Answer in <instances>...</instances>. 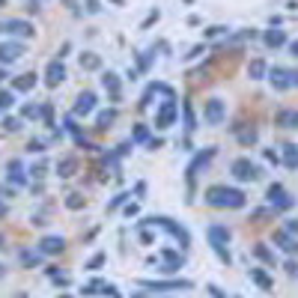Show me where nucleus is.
Instances as JSON below:
<instances>
[{
	"label": "nucleus",
	"mask_w": 298,
	"mask_h": 298,
	"mask_svg": "<svg viewBox=\"0 0 298 298\" xmlns=\"http://www.w3.org/2000/svg\"><path fill=\"white\" fill-rule=\"evenodd\" d=\"M254 254H257V257H260V260H263V263L274 265V254H271V251H268V248H265V245H254Z\"/></svg>",
	"instance_id": "7c9ffc66"
},
{
	"label": "nucleus",
	"mask_w": 298,
	"mask_h": 298,
	"mask_svg": "<svg viewBox=\"0 0 298 298\" xmlns=\"http://www.w3.org/2000/svg\"><path fill=\"white\" fill-rule=\"evenodd\" d=\"M209 292H212V298H227L221 289H218V286H209Z\"/></svg>",
	"instance_id": "603ef678"
},
{
	"label": "nucleus",
	"mask_w": 298,
	"mask_h": 298,
	"mask_svg": "<svg viewBox=\"0 0 298 298\" xmlns=\"http://www.w3.org/2000/svg\"><path fill=\"white\" fill-rule=\"evenodd\" d=\"M289 51H292V57H298V39L292 42V45H289Z\"/></svg>",
	"instance_id": "864d4df0"
},
{
	"label": "nucleus",
	"mask_w": 298,
	"mask_h": 298,
	"mask_svg": "<svg viewBox=\"0 0 298 298\" xmlns=\"http://www.w3.org/2000/svg\"><path fill=\"white\" fill-rule=\"evenodd\" d=\"M63 81H66V66H63V63H60V57H57V60H51L48 69H45V87H51V90H54V87H60Z\"/></svg>",
	"instance_id": "6e6552de"
},
{
	"label": "nucleus",
	"mask_w": 298,
	"mask_h": 298,
	"mask_svg": "<svg viewBox=\"0 0 298 298\" xmlns=\"http://www.w3.org/2000/svg\"><path fill=\"white\" fill-rule=\"evenodd\" d=\"M176 116H179V104L173 99H167L161 107H158V116H155V129H170L173 123H176Z\"/></svg>",
	"instance_id": "423d86ee"
},
{
	"label": "nucleus",
	"mask_w": 298,
	"mask_h": 298,
	"mask_svg": "<svg viewBox=\"0 0 298 298\" xmlns=\"http://www.w3.org/2000/svg\"><path fill=\"white\" fill-rule=\"evenodd\" d=\"M212 158H215V146H209L206 152H197V155H194V161H191V164H188V170H185V176H188V185H194L197 173H200L206 164H209Z\"/></svg>",
	"instance_id": "0eeeda50"
},
{
	"label": "nucleus",
	"mask_w": 298,
	"mask_h": 298,
	"mask_svg": "<svg viewBox=\"0 0 298 298\" xmlns=\"http://www.w3.org/2000/svg\"><path fill=\"white\" fill-rule=\"evenodd\" d=\"M143 289H155V292H179V289H194L191 280H140Z\"/></svg>",
	"instance_id": "7ed1b4c3"
},
{
	"label": "nucleus",
	"mask_w": 298,
	"mask_h": 298,
	"mask_svg": "<svg viewBox=\"0 0 298 298\" xmlns=\"http://www.w3.org/2000/svg\"><path fill=\"white\" fill-rule=\"evenodd\" d=\"M283 164L289 170H298V146L295 143H286L283 146Z\"/></svg>",
	"instance_id": "aec40b11"
},
{
	"label": "nucleus",
	"mask_w": 298,
	"mask_h": 298,
	"mask_svg": "<svg viewBox=\"0 0 298 298\" xmlns=\"http://www.w3.org/2000/svg\"><path fill=\"white\" fill-rule=\"evenodd\" d=\"M99 66H101V57H99V54H93V51H84V54H81V69L96 72Z\"/></svg>",
	"instance_id": "4be33fe9"
},
{
	"label": "nucleus",
	"mask_w": 298,
	"mask_h": 298,
	"mask_svg": "<svg viewBox=\"0 0 298 298\" xmlns=\"http://www.w3.org/2000/svg\"><path fill=\"white\" fill-rule=\"evenodd\" d=\"M6 30H9L12 36H18V39H30V36H36V27L30 24V21H21V18L9 21V24H6Z\"/></svg>",
	"instance_id": "ddd939ff"
},
{
	"label": "nucleus",
	"mask_w": 298,
	"mask_h": 298,
	"mask_svg": "<svg viewBox=\"0 0 298 298\" xmlns=\"http://www.w3.org/2000/svg\"><path fill=\"white\" fill-rule=\"evenodd\" d=\"M286 232H289V235H298V218L295 221H286Z\"/></svg>",
	"instance_id": "37998d69"
},
{
	"label": "nucleus",
	"mask_w": 298,
	"mask_h": 298,
	"mask_svg": "<svg viewBox=\"0 0 298 298\" xmlns=\"http://www.w3.org/2000/svg\"><path fill=\"white\" fill-rule=\"evenodd\" d=\"M15 298H27V295H24V292H18V295H15Z\"/></svg>",
	"instance_id": "4d7b16f0"
},
{
	"label": "nucleus",
	"mask_w": 298,
	"mask_h": 298,
	"mask_svg": "<svg viewBox=\"0 0 298 298\" xmlns=\"http://www.w3.org/2000/svg\"><path fill=\"white\" fill-rule=\"evenodd\" d=\"M268 66H265V60H251V66H248V75L254 78V81H263Z\"/></svg>",
	"instance_id": "393cba45"
},
{
	"label": "nucleus",
	"mask_w": 298,
	"mask_h": 298,
	"mask_svg": "<svg viewBox=\"0 0 298 298\" xmlns=\"http://www.w3.org/2000/svg\"><path fill=\"white\" fill-rule=\"evenodd\" d=\"M66 206L72 209V212H78V209H84V206H87V200H84V194H69Z\"/></svg>",
	"instance_id": "2f4dec72"
},
{
	"label": "nucleus",
	"mask_w": 298,
	"mask_h": 298,
	"mask_svg": "<svg viewBox=\"0 0 298 298\" xmlns=\"http://www.w3.org/2000/svg\"><path fill=\"white\" fill-rule=\"evenodd\" d=\"M3 6H6V0H0V9H3Z\"/></svg>",
	"instance_id": "bf43d9fd"
},
{
	"label": "nucleus",
	"mask_w": 298,
	"mask_h": 298,
	"mask_svg": "<svg viewBox=\"0 0 298 298\" xmlns=\"http://www.w3.org/2000/svg\"><path fill=\"white\" fill-rule=\"evenodd\" d=\"M96 110V93H90V90H84V93H78V99H75V116H87V113H93Z\"/></svg>",
	"instance_id": "1a4fd4ad"
},
{
	"label": "nucleus",
	"mask_w": 298,
	"mask_h": 298,
	"mask_svg": "<svg viewBox=\"0 0 298 298\" xmlns=\"http://www.w3.org/2000/svg\"><path fill=\"white\" fill-rule=\"evenodd\" d=\"M221 33H224V27H209V30H206L209 39H212V36H221Z\"/></svg>",
	"instance_id": "09e8293b"
},
{
	"label": "nucleus",
	"mask_w": 298,
	"mask_h": 298,
	"mask_svg": "<svg viewBox=\"0 0 298 298\" xmlns=\"http://www.w3.org/2000/svg\"><path fill=\"white\" fill-rule=\"evenodd\" d=\"M274 123L280 126V129H298V110H277V116H274Z\"/></svg>",
	"instance_id": "4468645a"
},
{
	"label": "nucleus",
	"mask_w": 298,
	"mask_h": 298,
	"mask_svg": "<svg viewBox=\"0 0 298 298\" xmlns=\"http://www.w3.org/2000/svg\"><path fill=\"white\" fill-rule=\"evenodd\" d=\"M251 280H254V283H260L263 289H271V277L265 274L263 268H251Z\"/></svg>",
	"instance_id": "c85d7f7f"
},
{
	"label": "nucleus",
	"mask_w": 298,
	"mask_h": 298,
	"mask_svg": "<svg viewBox=\"0 0 298 298\" xmlns=\"http://www.w3.org/2000/svg\"><path fill=\"white\" fill-rule=\"evenodd\" d=\"M265 158H268L271 164H277V161H280V158H277V152H271V149H265Z\"/></svg>",
	"instance_id": "8fccbe9b"
},
{
	"label": "nucleus",
	"mask_w": 298,
	"mask_h": 298,
	"mask_svg": "<svg viewBox=\"0 0 298 298\" xmlns=\"http://www.w3.org/2000/svg\"><path fill=\"white\" fill-rule=\"evenodd\" d=\"M212 251L218 254V260H221L224 265H230V263H232V257H230V251H227V248H212Z\"/></svg>",
	"instance_id": "4c0bfd02"
},
{
	"label": "nucleus",
	"mask_w": 298,
	"mask_h": 298,
	"mask_svg": "<svg viewBox=\"0 0 298 298\" xmlns=\"http://www.w3.org/2000/svg\"><path fill=\"white\" fill-rule=\"evenodd\" d=\"M27 149H30V152H45V143H42V140H30Z\"/></svg>",
	"instance_id": "79ce46f5"
},
{
	"label": "nucleus",
	"mask_w": 298,
	"mask_h": 298,
	"mask_svg": "<svg viewBox=\"0 0 298 298\" xmlns=\"http://www.w3.org/2000/svg\"><path fill=\"white\" fill-rule=\"evenodd\" d=\"M134 298H143V295H134Z\"/></svg>",
	"instance_id": "052dcab7"
},
{
	"label": "nucleus",
	"mask_w": 298,
	"mask_h": 298,
	"mask_svg": "<svg viewBox=\"0 0 298 298\" xmlns=\"http://www.w3.org/2000/svg\"><path fill=\"white\" fill-rule=\"evenodd\" d=\"M3 132H21V116H3Z\"/></svg>",
	"instance_id": "c756f323"
},
{
	"label": "nucleus",
	"mask_w": 298,
	"mask_h": 298,
	"mask_svg": "<svg viewBox=\"0 0 298 298\" xmlns=\"http://www.w3.org/2000/svg\"><path fill=\"white\" fill-rule=\"evenodd\" d=\"M182 110H185V129H188V132H194V129H197V120H194V110H191V104L185 101V104H182Z\"/></svg>",
	"instance_id": "473e14b6"
},
{
	"label": "nucleus",
	"mask_w": 298,
	"mask_h": 298,
	"mask_svg": "<svg viewBox=\"0 0 298 298\" xmlns=\"http://www.w3.org/2000/svg\"><path fill=\"white\" fill-rule=\"evenodd\" d=\"M132 140H137V143H143V140H149V129L140 123V126H134V134H132Z\"/></svg>",
	"instance_id": "f704fd0d"
},
{
	"label": "nucleus",
	"mask_w": 298,
	"mask_h": 298,
	"mask_svg": "<svg viewBox=\"0 0 298 298\" xmlns=\"http://www.w3.org/2000/svg\"><path fill=\"white\" fill-rule=\"evenodd\" d=\"M265 197H268V203L274 206V203H280V200L286 197V191H283V185H280V182H274V185H268V194H265Z\"/></svg>",
	"instance_id": "cd10ccee"
},
{
	"label": "nucleus",
	"mask_w": 298,
	"mask_h": 298,
	"mask_svg": "<svg viewBox=\"0 0 298 298\" xmlns=\"http://www.w3.org/2000/svg\"><path fill=\"white\" fill-rule=\"evenodd\" d=\"M161 143H164V140H161V137H149V140H146V146H149V149H158V146H161Z\"/></svg>",
	"instance_id": "c03bdc74"
},
{
	"label": "nucleus",
	"mask_w": 298,
	"mask_h": 298,
	"mask_svg": "<svg viewBox=\"0 0 298 298\" xmlns=\"http://www.w3.org/2000/svg\"><path fill=\"white\" fill-rule=\"evenodd\" d=\"M104 260H107V257H104V254H96V257H93V260H90V263L84 265V268H90V271H99L101 265H104Z\"/></svg>",
	"instance_id": "e433bc0d"
},
{
	"label": "nucleus",
	"mask_w": 298,
	"mask_h": 298,
	"mask_svg": "<svg viewBox=\"0 0 298 298\" xmlns=\"http://www.w3.org/2000/svg\"><path fill=\"white\" fill-rule=\"evenodd\" d=\"M39 251L48 254V257L63 254V251H66V239H63V235H45V239L39 242Z\"/></svg>",
	"instance_id": "9d476101"
},
{
	"label": "nucleus",
	"mask_w": 298,
	"mask_h": 298,
	"mask_svg": "<svg viewBox=\"0 0 298 298\" xmlns=\"http://www.w3.org/2000/svg\"><path fill=\"white\" fill-rule=\"evenodd\" d=\"M45 170H48V164H45V161H39V164L30 167V173H33L36 179H42V176H45Z\"/></svg>",
	"instance_id": "ea45409f"
},
{
	"label": "nucleus",
	"mask_w": 298,
	"mask_h": 298,
	"mask_svg": "<svg viewBox=\"0 0 298 298\" xmlns=\"http://www.w3.org/2000/svg\"><path fill=\"white\" fill-rule=\"evenodd\" d=\"M21 120H42V104H24L21 107Z\"/></svg>",
	"instance_id": "bb28decb"
},
{
	"label": "nucleus",
	"mask_w": 298,
	"mask_h": 298,
	"mask_svg": "<svg viewBox=\"0 0 298 298\" xmlns=\"http://www.w3.org/2000/svg\"><path fill=\"white\" fill-rule=\"evenodd\" d=\"M113 120H116V110H101L99 116H96V129H101V132H104V129H110V126H113Z\"/></svg>",
	"instance_id": "a878e982"
},
{
	"label": "nucleus",
	"mask_w": 298,
	"mask_h": 298,
	"mask_svg": "<svg viewBox=\"0 0 298 298\" xmlns=\"http://www.w3.org/2000/svg\"><path fill=\"white\" fill-rule=\"evenodd\" d=\"M206 203L215 206V209H242V206L248 203V197H245V191H239V188L212 185V188L206 191Z\"/></svg>",
	"instance_id": "f257e3e1"
},
{
	"label": "nucleus",
	"mask_w": 298,
	"mask_h": 298,
	"mask_svg": "<svg viewBox=\"0 0 298 298\" xmlns=\"http://www.w3.org/2000/svg\"><path fill=\"white\" fill-rule=\"evenodd\" d=\"M3 274H6V268H3V265H0V277H3Z\"/></svg>",
	"instance_id": "6e6d98bb"
},
{
	"label": "nucleus",
	"mask_w": 298,
	"mask_h": 298,
	"mask_svg": "<svg viewBox=\"0 0 298 298\" xmlns=\"http://www.w3.org/2000/svg\"><path fill=\"white\" fill-rule=\"evenodd\" d=\"M42 263V251L36 248V251H21V265L24 268H36V265Z\"/></svg>",
	"instance_id": "5701e85b"
},
{
	"label": "nucleus",
	"mask_w": 298,
	"mask_h": 298,
	"mask_svg": "<svg viewBox=\"0 0 298 298\" xmlns=\"http://www.w3.org/2000/svg\"><path fill=\"white\" fill-rule=\"evenodd\" d=\"M134 194L143 197V194H146V182H137V185H134Z\"/></svg>",
	"instance_id": "49530a36"
},
{
	"label": "nucleus",
	"mask_w": 298,
	"mask_h": 298,
	"mask_svg": "<svg viewBox=\"0 0 298 298\" xmlns=\"http://www.w3.org/2000/svg\"><path fill=\"white\" fill-rule=\"evenodd\" d=\"M21 54H24V45H21V42H3V45H0V63H3V66H6V63H15Z\"/></svg>",
	"instance_id": "f8f14e48"
},
{
	"label": "nucleus",
	"mask_w": 298,
	"mask_h": 298,
	"mask_svg": "<svg viewBox=\"0 0 298 298\" xmlns=\"http://www.w3.org/2000/svg\"><path fill=\"white\" fill-rule=\"evenodd\" d=\"M230 239H232L230 227H224V224H212V227H209V245H212V248H224Z\"/></svg>",
	"instance_id": "9b49d317"
},
{
	"label": "nucleus",
	"mask_w": 298,
	"mask_h": 298,
	"mask_svg": "<svg viewBox=\"0 0 298 298\" xmlns=\"http://www.w3.org/2000/svg\"><path fill=\"white\" fill-rule=\"evenodd\" d=\"M0 81H6V72H3V69H0Z\"/></svg>",
	"instance_id": "5fc2aeb1"
},
{
	"label": "nucleus",
	"mask_w": 298,
	"mask_h": 298,
	"mask_svg": "<svg viewBox=\"0 0 298 298\" xmlns=\"http://www.w3.org/2000/svg\"><path fill=\"white\" fill-rule=\"evenodd\" d=\"M235 134H239V143H242V146H254V143H257V137H260V132H257L254 126H248V129H242V126H239Z\"/></svg>",
	"instance_id": "a211bd4d"
},
{
	"label": "nucleus",
	"mask_w": 298,
	"mask_h": 298,
	"mask_svg": "<svg viewBox=\"0 0 298 298\" xmlns=\"http://www.w3.org/2000/svg\"><path fill=\"white\" fill-rule=\"evenodd\" d=\"M0 33H3V27H0Z\"/></svg>",
	"instance_id": "680f3d73"
},
{
	"label": "nucleus",
	"mask_w": 298,
	"mask_h": 298,
	"mask_svg": "<svg viewBox=\"0 0 298 298\" xmlns=\"http://www.w3.org/2000/svg\"><path fill=\"white\" fill-rule=\"evenodd\" d=\"M27 12H30V15H33V12H39V0H30V3H27Z\"/></svg>",
	"instance_id": "3c124183"
},
{
	"label": "nucleus",
	"mask_w": 298,
	"mask_h": 298,
	"mask_svg": "<svg viewBox=\"0 0 298 298\" xmlns=\"http://www.w3.org/2000/svg\"><path fill=\"white\" fill-rule=\"evenodd\" d=\"M101 87H104L110 96L120 93V75H116V72H104V75H101Z\"/></svg>",
	"instance_id": "412c9836"
},
{
	"label": "nucleus",
	"mask_w": 298,
	"mask_h": 298,
	"mask_svg": "<svg viewBox=\"0 0 298 298\" xmlns=\"http://www.w3.org/2000/svg\"><path fill=\"white\" fill-rule=\"evenodd\" d=\"M230 173L235 182H254V179H260V167L254 164L251 158H235L230 164Z\"/></svg>",
	"instance_id": "f03ea898"
},
{
	"label": "nucleus",
	"mask_w": 298,
	"mask_h": 298,
	"mask_svg": "<svg viewBox=\"0 0 298 298\" xmlns=\"http://www.w3.org/2000/svg\"><path fill=\"white\" fill-rule=\"evenodd\" d=\"M263 39H265L268 48H280V45H286V33H283V30H268Z\"/></svg>",
	"instance_id": "b1692460"
},
{
	"label": "nucleus",
	"mask_w": 298,
	"mask_h": 298,
	"mask_svg": "<svg viewBox=\"0 0 298 298\" xmlns=\"http://www.w3.org/2000/svg\"><path fill=\"white\" fill-rule=\"evenodd\" d=\"M42 123H45V126H54V104H51V101L42 104Z\"/></svg>",
	"instance_id": "72a5a7b5"
},
{
	"label": "nucleus",
	"mask_w": 298,
	"mask_h": 298,
	"mask_svg": "<svg viewBox=\"0 0 298 298\" xmlns=\"http://www.w3.org/2000/svg\"><path fill=\"white\" fill-rule=\"evenodd\" d=\"M271 84H274V90H289V87H298V72H295V69L274 66V69H271Z\"/></svg>",
	"instance_id": "20e7f679"
},
{
	"label": "nucleus",
	"mask_w": 298,
	"mask_h": 298,
	"mask_svg": "<svg viewBox=\"0 0 298 298\" xmlns=\"http://www.w3.org/2000/svg\"><path fill=\"white\" fill-rule=\"evenodd\" d=\"M224 116H227V104H224V101L221 99H209L206 101V107H203V120H206L209 126H221Z\"/></svg>",
	"instance_id": "39448f33"
},
{
	"label": "nucleus",
	"mask_w": 298,
	"mask_h": 298,
	"mask_svg": "<svg viewBox=\"0 0 298 298\" xmlns=\"http://www.w3.org/2000/svg\"><path fill=\"white\" fill-rule=\"evenodd\" d=\"M6 179H9V182H15V185H21V182H24V167H21L18 158H12V161L6 164Z\"/></svg>",
	"instance_id": "dca6fc26"
},
{
	"label": "nucleus",
	"mask_w": 298,
	"mask_h": 298,
	"mask_svg": "<svg viewBox=\"0 0 298 298\" xmlns=\"http://www.w3.org/2000/svg\"><path fill=\"white\" fill-rule=\"evenodd\" d=\"M33 87H36L33 72H24V75H18V78L12 81V90H18V93H27V90H33Z\"/></svg>",
	"instance_id": "2eb2a0df"
},
{
	"label": "nucleus",
	"mask_w": 298,
	"mask_h": 298,
	"mask_svg": "<svg viewBox=\"0 0 298 298\" xmlns=\"http://www.w3.org/2000/svg\"><path fill=\"white\" fill-rule=\"evenodd\" d=\"M274 242H277V248H283L286 254H298V242L289 239V232H274Z\"/></svg>",
	"instance_id": "6ab92c4d"
},
{
	"label": "nucleus",
	"mask_w": 298,
	"mask_h": 298,
	"mask_svg": "<svg viewBox=\"0 0 298 298\" xmlns=\"http://www.w3.org/2000/svg\"><path fill=\"white\" fill-rule=\"evenodd\" d=\"M3 242H6V239H3V235H0V248H3Z\"/></svg>",
	"instance_id": "13d9d810"
},
{
	"label": "nucleus",
	"mask_w": 298,
	"mask_h": 298,
	"mask_svg": "<svg viewBox=\"0 0 298 298\" xmlns=\"http://www.w3.org/2000/svg\"><path fill=\"white\" fill-rule=\"evenodd\" d=\"M12 101H15V93H12V90H0V110H3V107H12Z\"/></svg>",
	"instance_id": "c9c22d12"
},
{
	"label": "nucleus",
	"mask_w": 298,
	"mask_h": 298,
	"mask_svg": "<svg viewBox=\"0 0 298 298\" xmlns=\"http://www.w3.org/2000/svg\"><path fill=\"white\" fill-rule=\"evenodd\" d=\"M99 9H101V6H99V0H87V12H93V15H96Z\"/></svg>",
	"instance_id": "a18cd8bd"
},
{
	"label": "nucleus",
	"mask_w": 298,
	"mask_h": 298,
	"mask_svg": "<svg viewBox=\"0 0 298 298\" xmlns=\"http://www.w3.org/2000/svg\"><path fill=\"white\" fill-rule=\"evenodd\" d=\"M78 173V158H63V161H57V176L60 179H69V176H75Z\"/></svg>",
	"instance_id": "f3484780"
},
{
	"label": "nucleus",
	"mask_w": 298,
	"mask_h": 298,
	"mask_svg": "<svg viewBox=\"0 0 298 298\" xmlns=\"http://www.w3.org/2000/svg\"><path fill=\"white\" fill-rule=\"evenodd\" d=\"M126 197H129V194H116V197L110 200V206H107V212H113V209H120V206L126 203Z\"/></svg>",
	"instance_id": "a19ab883"
},
{
	"label": "nucleus",
	"mask_w": 298,
	"mask_h": 298,
	"mask_svg": "<svg viewBox=\"0 0 298 298\" xmlns=\"http://www.w3.org/2000/svg\"><path fill=\"white\" fill-rule=\"evenodd\" d=\"M158 18H161V12H158V9H155V12H149V18L143 21V27H140V30H149V27H152V24H155Z\"/></svg>",
	"instance_id": "58836bf2"
},
{
	"label": "nucleus",
	"mask_w": 298,
	"mask_h": 298,
	"mask_svg": "<svg viewBox=\"0 0 298 298\" xmlns=\"http://www.w3.org/2000/svg\"><path fill=\"white\" fill-rule=\"evenodd\" d=\"M286 271H289V274H298V263L295 260H286Z\"/></svg>",
	"instance_id": "de8ad7c7"
}]
</instances>
